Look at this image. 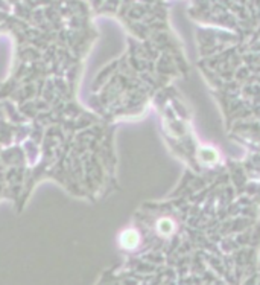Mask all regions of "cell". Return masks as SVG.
I'll return each instance as SVG.
<instances>
[{"label":"cell","mask_w":260,"mask_h":285,"mask_svg":"<svg viewBox=\"0 0 260 285\" xmlns=\"http://www.w3.org/2000/svg\"><path fill=\"white\" fill-rule=\"evenodd\" d=\"M157 229H158V232H160L161 235H170V233L174 232V223H172V220H169V218H163V220L158 221Z\"/></svg>","instance_id":"7a4b0ae2"},{"label":"cell","mask_w":260,"mask_h":285,"mask_svg":"<svg viewBox=\"0 0 260 285\" xmlns=\"http://www.w3.org/2000/svg\"><path fill=\"white\" fill-rule=\"evenodd\" d=\"M201 159L205 160L207 163L216 162V160H218V154H216L214 151H211V150H202V151H201Z\"/></svg>","instance_id":"3957f363"},{"label":"cell","mask_w":260,"mask_h":285,"mask_svg":"<svg viewBox=\"0 0 260 285\" xmlns=\"http://www.w3.org/2000/svg\"><path fill=\"white\" fill-rule=\"evenodd\" d=\"M139 241H140V236L136 230H126L120 236V244L125 248H134L139 244Z\"/></svg>","instance_id":"6da1fadb"}]
</instances>
